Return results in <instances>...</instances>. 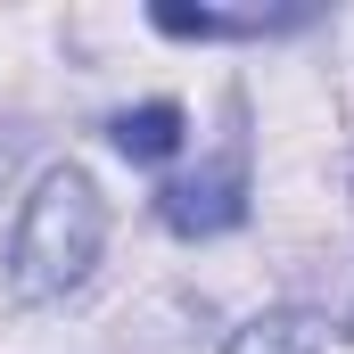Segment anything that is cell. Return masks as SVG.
<instances>
[{"label": "cell", "mask_w": 354, "mask_h": 354, "mask_svg": "<svg viewBox=\"0 0 354 354\" xmlns=\"http://www.w3.org/2000/svg\"><path fill=\"white\" fill-rule=\"evenodd\" d=\"M107 256V198L83 165H50L25 189L17 231H8V288L25 305H58L75 297Z\"/></svg>", "instance_id": "1"}, {"label": "cell", "mask_w": 354, "mask_h": 354, "mask_svg": "<svg viewBox=\"0 0 354 354\" xmlns=\"http://www.w3.org/2000/svg\"><path fill=\"white\" fill-rule=\"evenodd\" d=\"M157 214L174 223L181 239L239 231V223H248V157H239V149H223L214 165H198L189 181H165V189H157Z\"/></svg>", "instance_id": "2"}, {"label": "cell", "mask_w": 354, "mask_h": 354, "mask_svg": "<svg viewBox=\"0 0 354 354\" xmlns=\"http://www.w3.org/2000/svg\"><path fill=\"white\" fill-rule=\"evenodd\" d=\"M322 346H330V322L313 305H264L223 338V354H322Z\"/></svg>", "instance_id": "3"}, {"label": "cell", "mask_w": 354, "mask_h": 354, "mask_svg": "<svg viewBox=\"0 0 354 354\" xmlns=\"http://www.w3.org/2000/svg\"><path fill=\"white\" fill-rule=\"evenodd\" d=\"M107 140H115L132 165H165V157H181V140H189V115H181L174 99H140V107H124V115L107 124Z\"/></svg>", "instance_id": "4"}, {"label": "cell", "mask_w": 354, "mask_h": 354, "mask_svg": "<svg viewBox=\"0 0 354 354\" xmlns=\"http://www.w3.org/2000/svg\"><path fill=\"white\" fill-rule=\"evenodd\" d=\"M346 330H354V313H346Z\"/></svg>", "instance_id": "5"}]
</instances>
